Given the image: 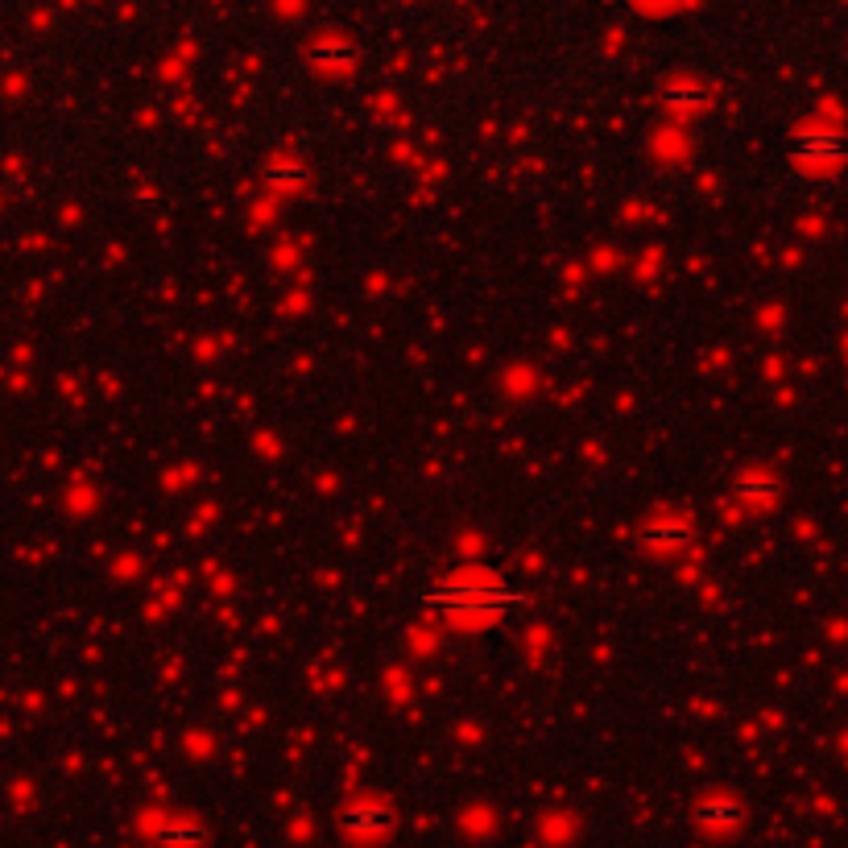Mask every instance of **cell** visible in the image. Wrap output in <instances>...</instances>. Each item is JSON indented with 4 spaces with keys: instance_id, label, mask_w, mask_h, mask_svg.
Instances as JSON below:
<instances>
[{
    "instance_id": "obj_1",
    "label": "cell",
    "mask_w": 848,
    "mask_h": 848,
    "mask_svg": "<svg viewBox=\"0 0 848 848\" xmlns=\"http://www.w3.org/2000/svg\"><path fill=\"white\" fill-rule=\"evenodd\" d=\"M431 604L439 609H451V613H468V609H480V613H497L501 604H518L522 596L513 592H497V588H480V584H456V588H439L427 596Z\"/></svg>"
},
{
    "instance_id": "obj_2",
    "label": "cell",
    "mask_w": 848,
    "mask_h": 848,
    "mask_svg": "<svg viewBox=\"0 0 848 848\" xmlns=\"http://www.w3.org/2000/svg\"><path fill=\"white\" fill-rule=\"evenodd\" d=\"M691 815H695V824H700V828H712V832L737 828V824H741V803L729 799V795H708V799L695 803Z\"/></svg>"
},
{
    "instance_id": "obj_3",
    "label": "cell",
    "mask_w": 848,
    "mask_h": 848,
    "mask_svg": "<svg viewBox=\"0 0 848 848\" xmlns=\"http://www.w3.org/2000/svg\"><path fill=\"white\" fill-rule=\"evenodd\" d=\"M799 158H807V162H836V158H844V137L840 133H803L799 137Z\"/></svg>"
},
{
    "instance_id": "obj_4",
    "label": "cell",
    "mask_w": 848,
    "mask_h": 848,
    "mask_svg": "<svg viewBox=\"0 0 848 848\" xmlns=\"http://www.w3.org/2000/svg\"><path fill=\"white\" fill-rule=\"evenodd\" d=\"M344 828L348 832H385L389 828V811L381 803H356L344 811Z\"/></svg>"
},
{
    "instance_id": "obj_5",
    "label": "cell",
    "mask_w": 848,
    "mask_h": 848,
    "mask_svg": "<svg viewBox=\"0 0 848 848\" xmlns=\"http://www.w3.org/2000/svg\"><path fill=\"white\" fill-rule=\"evenodd\" d=\"M737 497H745V501H770V497H778V480L774 476H766V472H745L741 480H737Z\"/></svg>"
},
{
    "instance_id": "obj_6",
    "label": "cell",
    "mask_w": 848,
    "mask_h": 848,
    "mask_svg": "<svg viewBox=\"0 0 848 848\" xmlns=\"http://www.w3.org/2000/svg\"><path fill=\"white\" fill-rule=\"evenodd\" d=\"M158 840L166 848H199L203 844V828H195V824H170V828L158 832Z\"/></svg>"
},
{
    "instance_id": "obj_7",
    "label": "cell",
    "mask_w": 848,
    "mask_h": 848,
    "mask_svg": "<svg viewBox=\"0 0 848 848\" xmlns=\"http://www.w3.org/2000/svg\"><path fill=\"white\" fill-rule=\"evenodd\" d=\"M646 538L654 542V547H666V542H687L691 530H683V526H675V522H662V526H650Z\"/></svg>"
},
{
    "instance_id": "obj_8",
    "label": "cell",
    "mask_w": 848,
    "mask_h": 848,
    "mask_svg": "<svg viewBox=\"0 0 848 848\" xmlns=\"http://www.w3.org/2000/svg\"><path fill=\"white\" fill-rule=\"evenodd\" d=\"M315 58H327V63H348V58H352V46L340 42V38H327V42L315 46Z\"/></svg>"
},
{
    "instance_id": "obj_9",
    "label": "cell",
    "mask_w": 848,
    "mask_h": 848,
    "mask_svg": "<svg viewBox=\"0 0 848 848\" xmlns=\"http://www.w3.org/2000/svg\"><path fill=\"white\" fill-rule=\"evenodd\" d=\"M269 183H294L298 187V183H307V174H302V170H294V174L290 170H274V174H269Z\"/></svg>"
}]
</instances>
